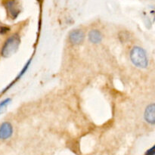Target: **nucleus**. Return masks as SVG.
<instances>
[{"label":"nucleus","instance_id":"obj_1","mask_svg":"<svg viewBox=\"0 0 155 155\" xmlns=\"http://www.w3.org/2000/svg\"><path fill=\"white\" fill-rule=\"evenodd\" d=\"M130 59L133 64L139 68H146L148 64L146 52L139 46H134L130 51Z\"/></svg>","mask_w":155,"mask_h":155},{"label":"nucleus","instance_id":"obj_2","mask_svg":"<svg viewBox=\"0 0 155 155\" xmlns=\"http://www.w3.org/2000/svg\"><path fill=\"white\" fill-rule=\"evenodd\" d=\"M21 39L18 34H13L5 42L2 49V55L4 58H9L15 54L20 45Z\"/></svg>","mask_w":155,"mask_h":155},{"label":"nucleus","instance_id":"obj_3","mask_svg":"<svg viewBox=\"0 0 155 155\" xmlns=\"http://www.w3.org/2000/svg\"><path fill=\"white\" fill-rule=\"evenodd\" d=\"M4 5L8 13L9 17L12 19H15L19 15L21 9L16 0H5L4 2Z\"/></svg>","mask_w":155,"mask_h":155},{"label":"nucleus","instance_id":"obj_4","mask_svg":"<svg viewBox=\"0 0 155 155\" xmlns=\"http://www.w3.org/2000/svg\"><path fill=\"white\" fill-rule=\"evenodd\" d=\"M13 134V127L8 122H4L0 126V139L6 140Z\"/></svg>","mask_w":155,"mask_h":155},{"label":"nucleus","instance_id":"obj_5","mask_svg":"<svg viewBox=\"0 0 155 155\" xmlns=\"http://www.w3.org/2000/svg\"><path fill=\"white\" fill-rule=\"evenodd\" d=\"M85 35L82 30H74L70 33L69 39L71 43L74 45H80L84 40Z\"/></svg>","mask_w":155,"mask_h":155},{"label":"nucleus","instance_id":"obj_6","mask_svg":"<svg viewBox=\"0 0 155 155\" xmlns=\"http://www.w3.org/2000/svg\"><path fill=\"white\" fill-rule=\"evenodd\" d=\"M145 119L148 124L154 125L155 124V104L154 103L149 104L145 111Z\"/></svg>","mask_w":155,"mask_h":155},{"label":"nucleus","instance_id":"obj_7","mask_svg":"<svg viewBox=\"0 0 155 155\" xmlns=\"http://www.w3.org/2000/svg\"><path fill=\"white\" fill-rule=\"evenodd\" d=\"M89 39L91 42L94 44L100 43L102 39L101 32L98 30H92L89 33Z\"/></svg>","mask_w":155,"mask_h":155},{"label":"nucleus","instance_id":"obj_8","mask_svg":"<svg viewBox=\"0 0 155 155\" xmlns=\"http://www.w3.org/2000/svg\"><path fill=\"white\" fill-rule=\"evenodd\" d=\"M10 101H11L10 98H7V99L4 100V101H2L1 103H0V114L3 111V110L5 108V107L7 106V104H8Z\"/></svg>","mask_w":155,"mask_h":155},{"label":"nucleus","instance_id":"obj_9","mask_svg":"<svg viewBox=\"0 0 155 155\" xmlns=\"http://www.w3.org/2000/svg\"><path fill=\"white\" fill-rule=\"evenodd\" d=\"M154 149H155V146L151 147V148H150V149H148V151H146V153H145V155H154L155 154Z\"/></svg>","mask_w":155,"mask_h":155},{"label":"nucleus","instance_id":"obj_10","mask_svg":"<svg viewBox=\"0 0 155 155\" xmlns=\"http://www.w3.org/2000/svg\"><path fill=\"white\" fill-rule=\"evenodd\" d=\"M8 31H9L8 27H0V33H1V34H5V33H7Z\"/></svg>","mask_w":155,"mask_h":155}]
</instances>
